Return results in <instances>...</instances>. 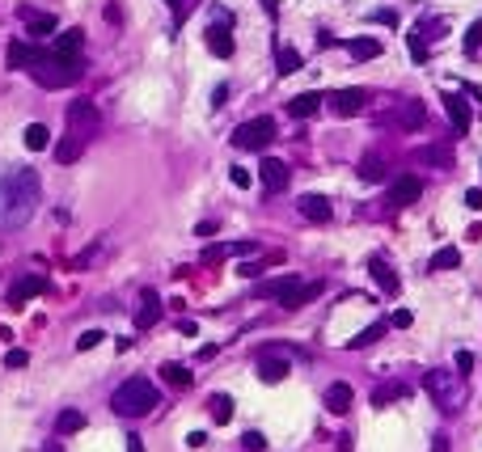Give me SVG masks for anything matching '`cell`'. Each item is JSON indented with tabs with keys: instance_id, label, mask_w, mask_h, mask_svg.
I'll return each mask as SVG.
<instances>
[{
	"instance_id": "6da1fadb",
	"label": "cell",
	"mask_w": 482,
	"mask_h": 452,
	"mask_svg": "<svg viewBox=\"0 0 482 452\" xmlns=\"http://www.w3.org/2000/svg\"><path fill=\"white\" fill-rule=\"evenodd\" d=\"M38 195H42V182H38L34 169H13V173H4V182H0V224L21 228V224L34 216Z\"/></svg>"
},
{
	"instance_id": "7a4b0ae2",
	"label": "cell",
	"mask_w": 482,
	"mask_h": 452,
	"mask_svg": "<svg viewBox=\"0 0 482 452\" xmlns=\"http://www.w3.org/2000/svg\"><path fill=\"white\" fill-rule=\"evenodd\" d=\"M152 406H161V398H157V385L148 377L123 381L114 389V398H110V410L123 415V419H144V415H152Z\"/></svg>"
},
{
	"instance_id": "3957f363",
	"label": "cell",
	"mask_w": 482,
	"mask_h": 452,
	"mask_svg": "<svg viewBox=\"0 0 482 452\" xmlns=\"http://www.w3.org/2000/svg\"><path fill=\"white\" fill-rule=\"evenodd\" d=\"M25 72H34L38 85L59 89V85H72V80L80 76V63H72V59H64V55H55V51L30 47V68H25Z\"/></svg>"
},
{
	"instance_id": "277c9868",
	"label": "cell",
	"mask_w": 482,
	"mask_h": 452,
	"mask_svg": "<svg viewBox=\"0 0 482 452\" xmlns=\"http://www.w3.org/2000/svg\"><path fill=\"white\" fill-rule=\"evenodd\" d=\"M423 385H428L432 402H436L445 415H457V410H462V402H466V385H462V372H453V368H432V372L423 377Z\"/></svg>"
},
{
	"instance_id": "5b68a950",
	"label": "cell",
	"mask_w": 482,
	"mask_h": 452,
	"mask_svg": "<svg viewBox=\"0 0 482 452\" xmlns=\"http://www.w3.org/2000/svg\"><path fill=\"white\" fill-rule=\"evenodd\" d=\"M275 140V118H250V123H241L237 131H233V144L237 148H246V152H258V148H267Z\"/></svg>"
},
{
	"instance_id": "8992f818",
	"label": "cell",
	"mask_w": 482,
	"mask_h": 452,
	"mask_svg": "<svg viewBox=\"0 0 482 452\" xmlns=\"http://www.w3.org/2000/svg\"><path fill=\"white\" fill-rule=\"evenodd\" d=\"M68 127H72V135H89V131H97V110L89 106V102H72L68 106Z\"/></svg>"
},
{
	"instance_id": "52a82bcc",
	"label": "cell",
	"mask_w": 482,
	"mask_h": 452,
	"mask_svg": "<svg viewBox=\"0 0 482 452\" xmlns=\"http://www.w3.org/2000/svg\"><path fill=\"white\" fill-rule=\"evenodd\" d=\"M322 292H326V283H322V279H301V283H296V288H292V292H288V296L279 300V305H284V309L292 313V309H305L309 300H318Z\"/></svg>"
},
{
	"instance_id": "ba28073f",
	"label": "cell",
	"mask_w": 482,
	"mask_h": 452,
	"mask_svg": "<svg viewBox=\"0 0 482 452\" xmlns=\"http://www.w3.org/2000/svg\"><path fill=\"white\" fill-rule=\"evenodd\" d=\"M38 292H47V279H42V275H25V279H17V283L8 288V309H21V305L34 300Z\"/></svg>"
},
{
	"instance_id": "9c48e42d",
	"label": "cell",
	"mask_w": 482,
	"mask_h": 452,
	"mask_svg": "<svg viewBox=\"0 0 482 452\" xmlns=\"http://www.w3.org/2000/svg\"><path fill=\"white\" fill-rule=\"evenodd\" d=\"M364 102H368V93H364V89H339V93L330 97V110H335V114H343V118H351V114H360V110H364Z\"/></svg>"
},
{
	"instance_id": "30bf717a",
	"label": "cell",
	"mask_w": 482,
	"mask_h": 452,
	"mask_svg": "<svg viewBox=\"0 0 482 452\" xmlns=\"http://www.w3.org/2000/svg\"><path fill=\"white\" fill-rule=\"evenodd\" d=\"M258 178H263V186H267L271 195H279V190L288 186V165L275 161V157H267V161H258Z\"/></svg>"
},
{
	"instance_id": "8fae6325",
	"label": "cell",
	"mask_w": 482,
	"mask_h": 452,
	"mask_svg": "<svg viewBox=\"0 0 482 452\" xmlns=\"http://www.w3.org/2000/svg\"><path fill=\"white\" fill-rule=\"evenodd\" d=\"M419 195H423V182H419L415 173H406V178H398V182L390 186V203H394V207H411Z\"/></svg>"
},
{
	"instance_id": "7c38bea8",
	"label": "cell",
	"mask_w": 482,
	"mask_h": 452,
	"mask_svg": "<svg viewBox=\"0 0 482 452\" xmlns=\"http://www.w3.org/2000/svg\"><path fill=\"white\" fill-rule=\"evenodd\" d=\"M296 207H301V216H305V220H318V224H326V220L335 216V207H330V199H326V195H301V199H296Z\"/></svg>"
},
{
	"instance_id": "4fadbf2b",
	"label": "cell",
	"mask_w": 482,
	"mask_h": 452,
	"mask_svg": "<svg viewBox=\"0 0 482 452\" xmlns=\"http://www.w3.org/2000/svg\"><path fill=\"white\" fill-rule=\"evenodd\" d=\"M445 110H449V123H453L457 135L470 131V102H466L462 93H445Z\"/></svg>"
},
{
	"instance_id": "5bb4252c",
	"label": "cell",
	"mask_w": 482,
	"mask_h": 452,
	"mask_svg": "<svg viewBox=\"0 0 482 452\" xmlns=\"http://www.w3.org/2000/svg\"><path fill=\"white\" fill-rule=\"evenodd\" d=\"M233 47H237V42H233L229 25H220V21H216V25H207V51H212V55L229 59V55H233Z\"/></svg>"
},
{
	"instance_id": "9a60e30c",
	"label": "cell",
	"mask_w": 482,
	"mask_h": 452,
	"mask_svg": "<svg viewBox=\"0 0 482 452\" xmlns=\"http://www.w3.org/2000/svg\"><path fill=\"white\" fill-rule=\"evenodd\" d=\"M80 47H85V34H80V30H64L51 51L64 55V59H72V63H80Z\"/></svg>"
},
{
	"instance_id": "2e32d148",
	"label": "cell",
	"mask_w": 482,
	"mask_h": 452,
	"mask_svg": "<svg viewBox=\"0 0 482 452\" xmlns=\"http://www.w3.org/2000/svg\"><path fill=\"white\" fill-rule=\"evenodd\" d=\"M288 372H292V368H288L284 360H271L267 351L258 355V381H263V385H279V381H284Z\"/></svg>"
},
{
	"instance_id": "e0dca14e",
	"label": "cell",
	"mask_w": 482,
	"mask_h": 452,
	"mask_svg": "<svg viewBox=\"0 0 482 452\" xmlns=\"http://www.w3.org/2000/svg\"><path fill=\"white\" fill-rule=\"evenodd\" d=\"M351 398H356V393H351V385L335 381V385L326 389V410H330V415H347V410H351Z\"/></svg>"
},
{
	"instance_id": "ac0fdd59",
	"label": "cell",
	"mask_w": 482,
	"mask_h": 452,
	"mask_svg": "<svg viewBox=\"0 0 482 452\" xmlns=\"http://www.w3.org/2000/svg\"><path fill=\"white\" fill-rule=\"evenodd\" d=\"M398 123L411 127V131L428 127V106H423V102H402V106H398Z\"/></svg>"
},
{
	"instance_id": "d6986e66",
	"label": "cell",
	"mask_w": 482,
	"mask_h": 452,
	"mask_svg": "<svg viewBox=\"0 0 482 452\" xmlns=\"http://www.w3.org/2000/svg\"><path fill=\"white\" fill-rule=\"evenodd\" d=\"M254 250H258L254 241H233V245L224 241V245H207L203 250V262H224L229 254H254Z\"/></svg>"
},
{
	"instance_id": "ffe728a7",
	"label": "cell",
	"mask_w": 482,
	"mask_h": 452,
	"mask_svg": "<svg viewBox=\"0 0 482 452\" xmlns=\"http://www.w3.org/2000/svg\"><path fill=\"white\" fill-rule=\"evenodd\" d=\"M296 283H301L296 275H279V279H263V283H258V296H267V300H284V296H288V292H292Z\"/></svg>"
},
{
	"instance_id": "44dd1931",
	"label": "cell",
	"mask_w": 482,
	"mask_h": 452,
	"mask_svg": "<svg viewBox=\"0 0 482 452\" xmlns=\"http://www.w3.org/2000/svg\"><path fill=\"white\" fill-rule=\"evenodd\" d=\"M157 317H161V300H157V292H144L140 309H135V326L148 330V326H157Z\"/></svg>"
},
{
	"instance_id": "7402d4cb",
	"label": "cell",
	"mask_w": 482,
	"mask_h": 452,
	"mask_svg": "<svg viewBox=\"0 0 482 452\" xmlns=\"http://www.w3.org/2000/svg\"><path fill=\"white\" fill-rule=\"evenodd\" d=\"M318 106H322L318 93H296V97L288 102V114H292V118H309V114H318Z\"/></svg>"
},
{
	"instance_id": "603a6c76",
	"label": "cell",
	"mask_w": 482,
	"mask_h": 452,
	"mask_svg": "<svg viewBox=\"0 0 482 452\" xmlns=\"http://www.w3.org/2000/svg\"><path fill=\"white\" fill-rule=\"evenodd\" d=\"M80 148H85V140H80V135H72V131H68V135H64V140H59V144H55V161H59V165H72V161H76V157H80Z\"/></svg>"
},
{
	"instance_id": "cb8c5ba5",
	"label": "cell",
	"mask_w": 482,
	"mask_h": 452,
	"mask_svg": "<svg viewBox=\"0 0 482 452\" xmlns=\"http://www.w3.org/2000/svg\"><path fill=\"white\" fill-rule=\"evenodd\" d=\"M453 267H462V250L457 245H445V250H436L428 258V271H453Z\"/></svg>"
},
{
	"instance_id": "d4e9b609",
	"label": "cell",
	"mask_w": 482,
	"mask_h": 452,
	"mask_svg": "<svg viewBox=\"0 0 482 452\" xmlns=\"http://www.w3.org/2000/svg\"><path fill=\"white\" fill-rule=\"evenodd\" d=\"M25 13V21H30V38H47L51 30H55V17L51 13H30V8H21Z\"/></svg>"
},
{
	"instance_id": "484cf974",
	"label": "cell",
	"mask_w": 482,
	"mask_h": 452,
	"mask_svg": "<svg viewBox=\"0 0 482 452\" xmlns=\"http://www.w3.org/2000/svg\"><path fill=\"white\" fill-rule=\"evenodd\" d=\"M368 271H373V279H377L385 292H398V275L390 271V262H385V258H373V262H368Z\"/></svg>"
},
{
	"instance_id": "4316f807",
	"label": "cell",
	"mask_w": 482,
	"mask_h": 452,
	"mask_svg": "<svg viewBox=\"0 0 482 452\" xmlns=\"http://www.w3.org/2000/svg\"><path fill=\"white\" fill-rule=\"evenodd\" d=\"M356 173H360V182H381V178H385V161L368 152V157L360 161V169H356Z\"/></svg>"
},
{
	"instance_id": "83f0119b",
	"label": "cell",
	"mask_w": 482,
	"mask_h": 452,
	"mask_svg": "<svg viewBox=\"0 0 482 452\" xmlns=\"http://www.w3.org/2000/svg\"><path fill=\"white\" fill-rule=\"evenodd\" d=\"M207 410H212L216 423H229V419H233V398H229V393H212V398H207Z\"/></svg>"
},
{
	"instance_id": "f1b7e54d",
	"label": "cell",
	"mask_w": 482,
	"mask_h": 452,
	"mask_svg": "<svg viewBox=\"0 0 482 452\" xmlns=\"http://www.w3.org/2000/svg\"><path fill=\"white\" fill-rule=\"evenodd\" d=\"M347 51H351L356 59H377V55H381V42H377V38H351Z\"/></svg>"
},
{
	"instance_id": "f546056e",
	"label": "cell",
	"mask_w": 482,
	"mask_h": 452,
	"mask_svg": "<svg viewBox=\"0 0 482 452\" xmlns=\"http://www.w3.org/2000/svg\"><path fill=\"white\" fill-rule=\"evenodd\" d=\"M47 144H51V131H47L42 123H30V127H25V148H30V152H42Z\"/></svg>"
},
{
	"instance_id": "4dcf8cb0",
	"label": "cell",
	"mask_w": 482,
	"mask_h": 452,
	"mask_svg": "<svg viewBox=\"0 0 482 452\" xmlns=\"http://www.w3.org/2000/svg\"><path fill=\"white\" fill-rule=\"evenodd\" d=\"M161 377H165V381H169L174 389H186L195 372H191V368H182V364H161Z\"/></svg>"
},
{
	"instance_id": "1f68e13d",
	"label": "cell",
	"mask_w": 482,
	"mask_h": 452,
	"mask_svg": "<svg viewBox=\"0 0 482 452\" xmlns=\"http://www.w3.org/2000/svg\"><path fill=\"white\" fill-rule=\"evenodd\" d=\"M85 427V415L80 410H59V419H55V432L59 436H72V432H80Z\"/></svg>"
},
{
	"instance_id": "d6a6232c",
	"label": "cell",
	"mask_w": 482,
	"mask_h": 452,
	"mask_svg": "<svg viewBox=\"0 0 482 452\" xmlns=\"http://www.w3.org/2000/svg\"><path fill=\"white\" fill-rule=\"evenodd\" d=\"M406 38H411V55H415V59L423 63V59H428V25H415V30H411Z\"/></svg>"
},
{
	"instance_id": "836d02e7",
	"label": "cell",
	"mask_w": 482,
	"mask_h": 452,
	"mask_svg": "<svg viewBox=\"0 0 482 452\" xmlns=\"http://www.w3.org/2000/svg\"><path fill=\"white\" fill-rule=\"evenodd\" d=\"M419 157H423L428 165H440V169H449V165H453V152H449V148H440V144H428Z\"/></svg>"
},
{
	"instance_id": "e575fe53",
	"label": "cell",
	"mask_w": 482,
	"mask_h": 452,
	"mask_svg": "<svg viewBox=\"0 0 482 452\" xmlns=\"http://www.w3.org/2000/svg\"><path fill=\"white\" fill-rule=\"evenodd\" d=\"M381 334H385V322H373V326H368L364 334H356V338H351L347 347H351V351H360V347H373V343H377Z\"/></svg>"
},
{
	"instance_id": "d590c367",
	"label": "cell",
	"mask_w": 482,
	"mask_h": 452,
	"mask_svg": "<svg viewBox=\"0 0 482 452\" xmlns=\"http://www.w3.org/2000/svg\"><path fill=\"white\" fill-rule=\"evenodd\" d=\"M301 63H305V59H301V51H292V47H284V51H279V76L301 72Z\"/></svg>"
},
{
	"instance_id": "8d00e7d4",
	"label": "cell",
	"mask_w": 482,
	"mask_h": 452,
	"mask_svg": "<svg viewBox=\"0 0 482 452\" xmlns=\"http://www.w3.org/2000/svg\"><path fill=\"white\" fill-rule=\"evenodd\" d=\"M8 68H17V72L30 68V47H25V42H13V47H8Z\"/></svg>"
},
{
	"instance_id": "74e56055",
	"label": "cell",
	"mask_w": 482,
	"mask_h": 452,
	"mask_svg": "<svg viewBox=\"0 0 482 452\" xmlns=\"http://www.w3.org/2000/svg\"><path fill=\"white\" fill-rule=\"evenodd\" d=\"M368 21H377V25H394V30H398V13H394V8H373Z\"/></svg>"
},
{
	"instance_id": "f35d334b",
	"label": "cell",
	"mask_w": 482,
	"mask_h": 452,
	"mask_svg": "<svg viewBox=\"0 0 482 452\" xmlns=\"http://www.w3.org/2000/svg\"><path fill=\"white\" fill-rule=\"evenodd\" d=\"M229 182H233L237 190H250V182H254V178H250V169H241V165H233V169H229Z\"/></svg>"
},
{
	"instance_id": "ab89813d",
	"label": "cell",
	"mask_w": 482,
	"mask_h": 452,
	"mask_svg": "<svg viewBox=\"0 0 482 452\" xmlns=\"http://www.w3.org/2000/svg\"><path fill=\"white\" fill-rule=\"evenodd\" d=\"M102 338H106V334H102V330H85V334H80V338H76V351H93V347H97V343H102Z\"/></svg>"
},
{
	"instance_id": "60d3db41",
	"label": "cell",
	"mask_w": 482,
	"mask_h": 452,
	"mask_svg": "<svg viewBox=\"0 0 482 452\" xmlns=\"http://www.w3.org/2000/svg\"><path fill=\"white\" fill-rule=\"evenodd\" d=\"M241 448H246V452H263V448H267V440H263L258 432H246V436H241Z\"/></svg>"
},
{
	"instance_id": "b9f144b4",
	"label": "cell",
	"mask_w": 482,
	"mask_h": 452,
	"mask_svg": "<svg viewBox=\"0 0 482 452\" xmlns=\"http://www.w3.org/2000/svg\"><path fill=\"white\" fill-rule=\"evenodd\" d=\"M4 364H8V368H25V364H30V355H25V351H17V347H13V351H8V355H4Z\"/></svg>"
},
{
	"instance_id": "7bdbcfd3",
	"label": "cell",
	"mask_w": 482,
	"mask_h": 452,
	"mask_svg": "<svg viewBox=\"0 0 482 452\" xmlns=\"http://www.w3.org/2000/svg\"><path fill=\"white\" fill-rule=\"evenodd\" d=\"M466 47H470V51H478V47H482V21H474V25H470V34H466Z\"/></svg>"
},
{
	"instance_id": "ee69618b",
	"label": "cell",
	"mask_w": 482,
	"mask_h": 452,
	"mask_svg": "<svg viewBox=\"0 0 482 452\" xmlns=\"http://www.w3.org/2000/svg\"><path fill=\"white\" fill-rule=\"evenodd\" d=\"M453 364H457V372L466 377V372L474 368V355H470V351H457V360H453Z\"/></svg>"
},
{
	"instance_id": "f6af8a7d",
	"label": "cell",
	"mask_w": 482,
	"mask_h": 452,
	"mask_svg": "<svg viewBox=\"0 0 482 452\" xmlns=\"http://www.w3.org/2000/svg\"><path fill=\"white\" fill-rule=\"evenodd\" d=\"M398 393H402L398 385H385V389H377V398H373V402H377V406H385V402H390V398H398Z\"/></svg>"
},
{
	"instance_id": "bcb514c9",
	"label": "cell",
	"mask_w": 482,
	"mask_h": 452,
	"mask_svg": "<svg viewBox=\"0 0 482 452\" xmlns=\"http://www.w3.org/2000/svg\"><path fill=\"white\" fill-rule=\"evenodd\" d=\"M466 207H470V212H482V190H478V186L466 190Z\"/></svg>"
},
{
	"instance_id": "7dc6e473",
	"label": "cell",
	"mask_w": 482,
	"mask_h": 452,
	"mask_svg": "<svg viewBox=\"0 0 482 452\" xmlns=\"http://www.w3.org/2000/svg\"><path fill=\"white\" fill-rule=\"evenodd\" d=\"M186 444H191V448H203V444H207V436H203V432H191V436H186Z\"/></svg>"
},
{
	"instance_id": "c3c4849f",
	"label": "cell",
	"mask_w": 482,
	"mask_h": 452,
	"mask_svg": "<svg viewBox=\"0 0 482 452\" xmlns=\"http://www.w3.org/2000/svg\"><path fill=\"white\" fill-rule=\"evenodd\" d=\"M432 452H449V436H436V444H432Z\"/></svg>"
},
{
	"instance_id": "681fc988",
	"label": "cell",
	"mask_w": 482,
	"mask_h": 452,
	"mask_svg": "<svg viewBox=\"0 0 482 452\" xmlns=\"http://www.w3.org/2000/svg\"><path fill=\"white\" fill-rule=\"evenodd\" d=\"M127 452H144V444H140V436H127Z\"/></svg>"
}]
</instances>
